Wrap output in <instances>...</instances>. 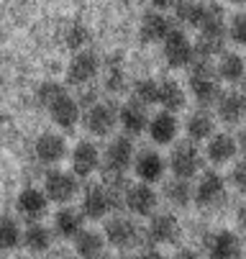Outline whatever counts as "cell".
<instances>
[{
    "mask_svg": "<svg viewBox=\"0 0 246 259\" xmlns=\"http://www.w3.org/2000/svg\"><path fill=\"white\" fill-rule=\"evenodd\" d=\"M46 110H49V116H52L54 126H59L62 131H72V128L80 123V118H82L80 103H77L72 95H69V93H64V95L57 98L52 105H46Z\"/></svg>",
    "mask_w": 246,
    "mask_h": 259,
    "instance_id": "9a60e30c",
    "label": "cell"
},
{
    "mask_svg": "<svg viewBox=\"0 0 246 259\" xmlns=\"http://www.w3.org/2000/svg\"><path fill=\"white\" fill-rule=\"evenodd\" d=\"M172 259H200V254L190 246H182V249H177V254H174Z\"/></svg>",
    "mask_w": 246,
    "mask_h": 259,
    "instance_id": "b9f144b4",
    "label": "cell"
},
{
    "mask_svg": "<svg viewBox=\"0 0 246 259\" xmlns=\"http://www.w3.org/2000/svg\"><path fill=\"white\" fill-rule=\"evenodd\" d=\"M105 236L97 234V231H90V229H82L77 236H75V251L80 259H103V251H105Z\"/></svg>",
    "mask_w": 246,
    "mask_h": 259,
    "instance_id": "4316f807",
    "label": "cell"
},
{
    "mask_svg": "<svg viewBox=\"0 0 246 259\" xmlns=\"http://www.w3.org/2000/svg\"><path fill=\"white\" fill-rule=\"evenodd\" d=\"M123 205L131 215H138V218H146V215H154L157 205H159V195L152 185L146 182H136V185H128L126 193H123Z\"/></svg>",
    "mask_w": 246,
    "mask_h": 259,
    "instance_id": "8fae6325",
    "label": "cell"
},
{
    "mask_svg": "<svg viewBox=\"0 0 246 259\" xmlns=\"http://www.w3.org/2000/svg\"><path fill=\"white\" fill-rule=\"evenodd\" d=\"M133 259H167L159 249H154V246H149V249H141V251H138Z\"/></svg>",
    "mask_w": 246,
    "mask_h": 259,
    "instance_id": "ab89813d",
    "label": "cell"
},
{
    "mask_svg": "<svg viewBox=\"0 0 246 259\" xmlns=\"http://www.w3.org/2000/svg\"><path fill=\"white\" fill-rule=\"evenodd\" d=\"M190 93L198 100L200 108L216 105L221 98V80L216 64H210V59H195L190 64Z\"/></svg>",
    "mask_w": 246,
    "mask_h": 259,
    "instance_id": "3957f363",
    "label": "cell"
},
{
    "mask_svg": "<svg viewBox=\"0 0 246 259\" xmlns=\"http://www.w3.org/2000/svg\"><path fill=\"white\" fill-rule=\"evenodd\" d=\"M162 57H164L169 69H185V67L190 69V64L198 59L192 39L182 28H177V26H174L172 33L162 41Z\"/></svg>",
    "mask_w": 246,
    "mask_h": 259,
    "instance_id": "5b68a950",
    "label": "cell"
},
{
    "mask_svg": "<svg viewBox=\"0 0 246 259\" xmlns=\"http://www.w3.org/2000/svg\"><path fill=\"white\" fill-rule=\"evenodd\" d=\"M216 72H218V80L236 85V82H241L246 77V62H243V57H238L233 52H223L218 57Z\"/></svg>",
    "mask_w": 246,
    "mask_h": 259,
    "instance_id": "f1b7e54d",
    "label": "cell"
},
{
    "mask_svg": "<svg viewBox=\"0 0 246 259\" xmlns=\"http://www.w3.org/2000/svg\"><path fill=\"white\" fill-rule=\"evenodd\" d=\"M136 159V149L131 136H116L113 141H108L103 154V175H105V185L121 190V182H126V172L133 167Z\"/></svg>",
    "mask_w": 246,
    "mask_h": 259,
    "instance_id": "7a4b0ae2",
    "label": "cell"
},
{
    "mask_svg": "<svg viewBox=\"0 0 246 259\" xmlns=\"http://www.w3.org/2000/svg\"><path fill=\"white\" fill-rule=\"evenodd\" d=\"M185 128H187V136H190L192 144L195 141H210L216 136V121H213V116H210L205 108L195 110V113L187 118Z\"/></svg>",
    "mask_w": 246,
    "mask_h": 259,
    "instance_id": "83f0119b",
    "label": "cell"
},
{
    "mask_svg": "<svg viewBox=\"0 0 246 259\" xmlns=\"http://www.w3.org/2000/svg\"><path fill=\"white\" fill-rule=\"evenodd\" d=\"M33 152H36V159H39L41 164H46V167L59 164V162L69 154L64 136H62V134H52V131H49V134H41V136L36 139V144H33Z\"/></svg>",
    "mask_w": 246,
    "mask_h": 259,
    "instance_id": "d6986e66",
    "label": "cell"
},
{
    "mask_svg": "<svg viewBox=\"0 0 246 259\" xmlns=\"http://www.w3.org/2000/svg\"><path fill=\"white\" fill-rule=\"evenodd\" d=\"M228 3H233V6H246V0H228Z\"/></svg>",
    "mask_w": 246,
    "mask_h": 259,
    "instance_id": "f6af8a7d",
    "label": "cell"
},
{
    "mask_svg": "<svg viewBox=\"0 0 246 259\" xmlns=\"http://www.w3.org/2000/svg\"><path fill=\"white\" fill-rule=\"evenodd\" d=\"M44 193L49 203L67 205L69 200H75L80 193V177L75 172H64V169H49L44 177Z\"/></svg>",
    "mask_w": 246,
    "mask_h": 259,
    "instance_id": "9c48e42d",
    "label": "cell"
},
{
    "mask_svg": "<svg viewBox=\"0 0 246 259\" xmlns=\"http://www.w3.org/2000/svg\"><path fill=\"white\" fill-rule=\"evenodd\" d=\"M205 11H208V3H203V0H177V6H174V21L182 26H190V28H200Z\"/></svg>",
    "mask_w": 246,
    "mask_h": 259,
    "instance_id": "4dcf8cb0",
    "label": "cell"
},
{
    "mask_svg": "<svg viewBox=\"0 0 246 259\" xmlns=\"http://www.w3.org/2000/svg\"><path fill=\"white\" fill-rule=\"evenodd\" d=\"M167 167L177 180H192L203 167V157L192 141H180V144H174V149L167 159Z\"/></svg>",
    "mask_w": 246,
    "mask_h": 259,
    "instance_id": "30bf717a",
    "label": "cell"
},
{
    "mask_svg": "<svg viewBox=\"0 0 246 259\" xmlns=\"http://www.w3.org/2000/svg\"><path fill=\"white\" fill-rule=\"evenodd\" d=\"M238 146L246 152V126H243V128H241V134H238Z\"/></svg>",
    "mask_w": 246,
    "mask_h": 259,
    "instance_id": "ee69618b",
    "label": "cell"
},
{
    "mask_svg": "<svg viewBox=\"0 0 246 259\" xmlns=\"http://www.w3.org/2000/svg\"><path fill=\"white\" fill-rule=\"evenodd\" d=\"M77 103H80V108H90V105H95V103H100V90L95 88V85H87V88H80V93H77V98H75Z\"/></svg>",
    "mask_w": 246,
    "mask_h": 259,
    "instance_id": "74e56055",
    "label": "cell"
},
{
    "mask_svg": "<svg viewBox=\"0 0 246 259\" xmlns=\"http://www.w3.org/2000/svg\"><path fill=\"white\" fill-rule=\"evenodd\" d=\"M16 210L26 221L36 224V221H41L46 215V210H49V198H46V193L41 188H26L16 198Z\"/></svg>",
    "mask_w": 246,
    "mask_h": 259,
    "instance_id": "e0dca14e",
    "label": "cell"
},
{
    "mask_svg": "<svg viewBox=\"0 0 246 259\" xmlns=\"http://www.w3.org/2000/svg\"><path fill=\"white\" fill-rule=\"evenodd\" d=\"M228 39L238 47H246V13H233L228 21Z\"/></svg>",
    "mask_w": 246,
    "mask_h": 259,
    "instance_id": "8d00e7d4",
    "label": "cell"
},
{
    "mask_svg": "<svg viewBox=\"0 0 246 259\" xmlns=\"http://www.w3.org/2000/svg\"><path fill=\"white\" fill-rule=\"evenodd\" d=\"M67 90H64V85L62 82H57V80H44L41 85H39V90H36V100L46 108V105H52L57 98H62Z\"/></svg>",
    "mask_w": 246,
    "mask_h": 259,
    "instance_id": "d590c367",
    "label": "cell"
},
{
    "mask_svg": "<svg viewBox=\"0 0 246 259\" xmlns=\"http://www.w3.org/2000/svg\"><path fill=\"white\" fill-rule=\"evenodd\" d=\"M131 100H136V103H141V105H154L157 100H159V82L157 80H152V77H138V80H133V85H131Z\"/></svg>",
    "mask_w": 246,
    "mask_h": 259,
    "instance_id": "836d02e7",
    "label": "cell"
},
{
    "mask_svg": "<svg viewBox=\"0 0 246 259\" xmlns=\"http://www.w3.org/2000/svg\"><path fill=\"white\" fill-rule=\"evenodd\" d=\"M172 28L174 21L167 13L149 11L141 16V23H138V39H141V44H159L172 33Z\"/></svg>",
    "mask_w": 246,
    "mask_h": 259,
    "instance_id": "4fadbf2b",
    "label": "cell"
},
{
    "mask_svg": "<svg viewBox=\"0 0 246 259\" xmlns=\"http://www.w3.org/2000/svg\"><path fill=\"white\" fill-rule=\"evenodd\" d=\"M226 195V180L218 172H203L198 180V188H195V203L208 208V205H216L221 203Z\"/></svg>",
    "mask_w": 246,
    "mask_h": 259,
    "instance_id": "ffe728a7",
    "label": "cell"
},
{
    "mask_svg": "<svg viewBox=\"0 0 246 259\" xmlns=\"http://www.w3.org/2000/svg\"><path fill=\"white\" fill-rule=\"evenodd\" d=\"M144 236H146L144 229L128 215H111L105 221V241L116 249H121V251L138 246L144 241Z\"/></svg>",
    "mask_w": 246,
    "mask_h": 259,
    "instance_id": "8992f818",
    "label": "cell"
},
{
    "mask_svg": "<svg viewBox=\"0 0 246 259\" xmlns=\"http://www.w3.org/2000/svg\"><path fill=\"white\" fill-rule=\"evenodd\" d=\"M21 241H23V231L18 226V221L13 215H0V249L11 251L21 246Z\"/></svg>",
    "mask_w": 246,
    "mask_h": 259,
    "instance_id": "d6a6232c",
    "label": "cell"
},
{
    "mask_svg": "<svg viewBox=\"0 0 246 259\" xmlns=\"http://www.w3.org/2000/svg\"><path fill=\"white\" fill-rule=\"evenodd\" d=\"M85 229V215L82 210L77 208H69V205H62L57 213H54V226L52 231L62 239H75L80 231Z\"/></svg>",
    "mask_w": 246,
    "mask_h": 259,
    "instance_id": "cb8c5ba5",
    "label": "cell"
},
{
    "mask_svg": "<svg viewBox=\"0 0 246 259\" xmlns=\"http://www.w3.org/2000/svg\"><path fill=\"white\" fill-rule=\"evenodd\" d=\"M18 259H28V256H18Z\"/></svg>",
    "mask_w": 246,
    "mask_h": 259,
    "instance_id": "7dc6e473",
    "label": "cell"
},
{
    "mask_svg": "<svg viewBox=\"0 0 246 259\" xmlns=\"http://www.w3.org/2000/svg\"><path fill=\"white\" fill-rule=\"evenodd\" d=\"M231 182L238 193H246V159L243 162H236L233 169H231Z\"/></svg>",
    "mask_w": 246,
    "mask_h": 259,
    "instance_id": "f35d334b",
    "label": "cell"
},
{
    "mask_svg": "<svg viewBox=\"0 0 246 259\" xmlns=\"http://www.w3.org/2000/svg\"><path fill=\"white\" fill-rule=\"evenodd\" d=\"M31 254H46L49 249H52V244H54V231L49 229V226H44V224H31L26 231H23V241H21Z\"/></svg>",
    "mask_w": 246,
    "mask_h": 259,
    "instance_id": "d4e9b609",
    "label": "cell"
},
{
    "mask_svg": "<svg viewBox=\"0 0 246 259\" xmlns=\"http://www.w3.org/2000/svg\"><path fill=\"white\" fill-rule=\"evenodd\" d=\"M146 236L154 244H174L180 239V221L174 213H154L146 226Z\"/></svg>",
    "mask_w": 246,
    "mask_h": 259,
    "instance_id": "44dd1931",
    "label": "cell"
},
{
    "mask_svg": "<svg viewBox=\"0 0 246 259\" xmlns=\"http://www.w3.org/2000/svg\"><path fill=\"white\" fill-rule=\"evenodd\" d=\"M103 88L105 93H111V95H118L126 90V69L121 62H111L108 69H105V77H103Z\"/></svg>",
    "mask_w": 246,
    "mask_h": 259,
    "instance_id": "e575fe53",
    "label": "cell"
},
{
    "mask_svg": "<svg viewBox=\"0 0 246 259\" xmlns=\"http://www.w3.org/2000/svg\"><path fill=\"white\" fill-rule=\"evenodd\" d=\"M216 113L223 123L233 126V123H241L246 118V93H221L218 103H216Z\"/></svg>",
    "mask_w": 246,
    "mask_h": 259,
    "instance_id": "7402d4cb",
    "label": "cell"
},
{
    "mask_svg": "<svg viewBox=\"0 0 246 259\" xmlns=\"http://www.w3.org/2000/svg\"><path fill=\"white\" fill-rule=\"evenodd\" d=\"M205 246H208V259H238L241 256V239L228 229L213 231L205 239Z\"/></svg>",
    "mask_w": 246,
    "mask_h": 259,
    "instance_id": "ac0fdd59",
    "label": "cell"
},
{
    "mask_svg": "<svg viewBox=\"0 0 246 259\" xmlns=\"http://www.w3.org/2000/svg\"><path fill=\"white\" fill-rule=\"evenodd\" d=\"M149 108L136 103V100H126L121 108H118V126L123 128L126 136H138L149 128Z\"/></svg>",
    "mask_w": 246,
    "mask_h": 259,
    "instance_id": "5bb4252c",
    "label": "cell"
},
{
    "mask_svg": "<svg viewBox=\"0 0 246 259\" xmlns=\"http://www.w3.org/2000/svg\"><path fill=\"white\" fill-rule=\"evenodd\" d=\"M146 131H149L154 144L167 146V144H174V139H177L180 123H177V118H174V113H169V110H159L157 116H152Z\"/></svg>",
    "mask_w": 246,
    "mask_h": 259,
    "instance_id": "603a6c76",
    "label": "cell"
},
{
    "mask_svg": "<svg viewBox=\"0 0 246 259\" xmlns=\"http://www.w3.org/2000/svg\"><path fill=\"white\" fill-rule=\"evenodd\" d=\"M236 152H238V141L233 136H228V134H216L213 139L208 141V149H205L208 159L213 162V164L231 162L236 157Z\"/></svg>",
    "mask_w": 246,
    "mask_h": 259,
    "instance_id": "484cf974",
    "label": "cell"
},
{
    "mask_svg": "<svg viewBox=\"0 0 246 259\" xmlns=\"http://www.w3.org/2000/svg\"><path fill=\"white\" fill-rule=\"evenodd\" d=\"M69 162H72V172L85 180L90 175H95L100 167H103V154L97 149V144L95 141H77L75 144V149L69 152Z\"/></svg>",
    "mask_w": 246,
    "mask_h": 259,
    "instance_id": "7c38bea8",
    "label": "cell"
},
{
    "mask_svg": "<svg viewBox=\"0 0 246 259\" xmlns=\"http://www.w3.org/2000/svg\"><path fill=\"white\" fill-rule=\"evenodd\" d=\"M200 36L195 41V54L198 59H210V57H221L226 47V13L218 3H208L205 18L200 23Z\"/></svg>",
    "mask_w": 246,
    "mask_h": 259,
    "instance_id": "6da1fadb",
    "label": "cell"
},
{
    "mask_svg": "<svg viewBox=\"0 0 246 259\" xmlns=\"http://www.w3.org/2000/svg\"><path fill=\"white\" fill-rule=\"evenodd\" d=\"M82 123H85L90 136L105 139V136H111L113 128L118 126V108L111 100H100V103L90 105L82 113Z\"/></svg>",
    "mask_w": 246,
    "mask_h": 259,
    "instance_id": "ba28073f",
    "label": "cell"
},
{
    "mask_svg": "<svg viewBox=\"0 0 246 259\" xmlns=\"http://www.w3.org/2000/svg\"><path fill=\"white\" fill-rule=\"evenodd\" d=\"M238 226H241V229L246 231V205H243V208L238 210Z\"/></svg>",
    "mask_w": 246,
    "mask_h": 259,
    "instance_id": "7bdbcfd3",
    "label": "cell"
},
{
    "mask_svg": "<svg viewBox=\"0 0 246 259\" xmlns=\"http://www.w3.org/2000/svg\"><path fill=\"white\" fill-rule=\"evenodd\" d=\"M164 110H169V113H177L180 108H185L187 98H185V90L177 80H172V77H164L159 82V100H157Z\"/></svg>",
    "mask_w": 246,
    "mask_h": 259,
    "instance_id": "f546056e",
    "label": "cell"
},
{
    "mask_svg": "<svg viewBox=\"0 0 246 259\" xmlns=\"http://www.w3.org/2000/svg\"><path fill=\"white\" fill-rule=\"evenodd\" d=\"M100 57L90 49H80L75 52V57L69 59V67H67V85H72V88H87L97 80L100 75Z\"/></svg>",
    "mask_w": 246,
    "mask_h": 259,
    "instance_id": "52a82bcc",
    "label": "cell"
},
{
    "mask_svg": "<svg viewBox=\"0 0 246 259\" xmlns=\"http://www.w3.org/2000/svg\"><path fill=\"white\" fill-rule=\"evenodd\" d=\"M118 203H123V193L111 188V185H105V182H97V185H90L82 193L80 210L85 218L103 221V218H111V213L116 210Z\"/></svg>",
    "mask_w": 246,
    "mask_h": 259,
    "instance_id": "277c9868",
    "label": "cell"
},
{
    "mask_svg": "<svg viewBox=\"0 0 246 259\" xmlns=\"http://www.w3.org/2000/svg\"><path fill=\"white\" fill-rule=\"evenodd\" d=\"M195 198V188L190 185V180H177L172 177L167 185H164V200L174 208H187L190 200Z\"/></svg>",
    "mask_w": 246,
    "mask_h": 259,
    "instance_id": "1f68e13d",
    "label": "cell"
},
{
    "mask_svg": "<svg viewBox=\"0 0 246 259\" xmlns=\"http://www.w3.org/2000/svg\"><path fill=\"white\" fill-rule=\"evenodd\" d=\"M103 259H118V256H103Z\"/></svg>",
    "mask_w": 246,
    "mask_h": 259,
    "instance_id": "bcb514c9",
    "label": "cell"
},
{
    "mask_svg": "<svg viewBox=\"0 0 246 259\" xmlns=\"http://www.w3.org/2000/svg\"><path fill=\"white\" fill-rule=\"evenodd\" d=\"M133 172L136 177L146 182V185H154L164 177L167 172V159L154 152V149H141V152H136V159H133Z\"/></svg>",
    "mask_w": 246,
    "mask_h": 259,
    "instance_id": "2e32d148",
    "label": "cell"
},
{
    "mask_svg": "<svg viewBox=\"0 0 246 259\" xmlns=\"http://www.w3.org/2000/svg\"><path fill=\"white\" fill-rule=\"evenodd\" d=\"M149 3H152V8H154V11L164 13V11H169V8L177 6V0H149Z\"/></svg>",
    "mask_w": 246,
    "mask_h": 259,
    "instance_id": "60d3db41",
    "label": "cell"
}]
</instances>
